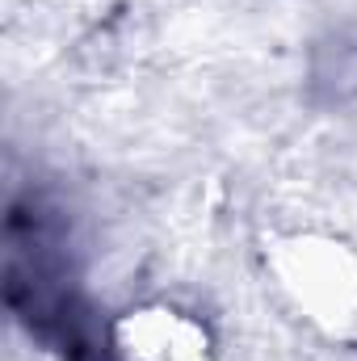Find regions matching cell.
Masks as SVG:
<instances>
[{"mask_svg": "<svg viewBox=\"0 0 357 361\" xmlns=\"http://www.w3.org/2000/svg\"><path fill=\"white\" fill-rule=\"evenodd\" d=\"M265 277L294 319L328 341L357 336V244L337 231H282L265 240Z\"/></svg>", "mask_w": 357, "mask_h": 361, "instance_id": "cell-1", "label": "cell"}, {"mask_svg": "<svg viewBox=\"0 0 357 361\" xmlns=\"http://www.w3.org/2000/svg\"><path fill=\"white\" fill-rule=\"evenodd\" d=\"M109 345L118 361H214L210 328L173 302H143L114 319Z\"/></svg>", "mask_w": 357, "mask_h": 361, "instance_id": "cell-2", "label": "cell"}]
</instances>
